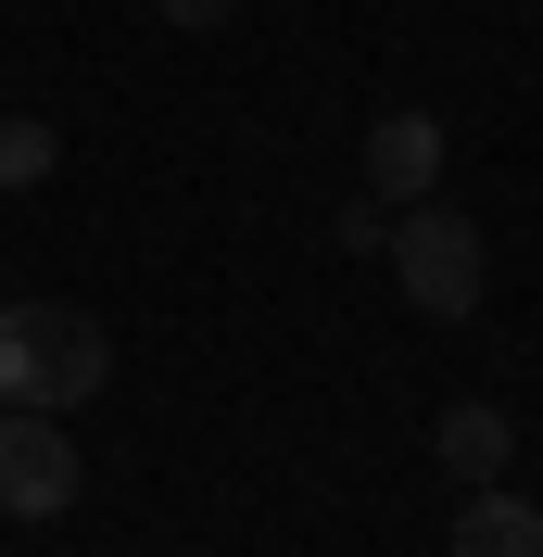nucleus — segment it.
Returning <instances> with one entry per match:
<instances>
[{
    "label": "nucleus",
    "instance_id": "5",
    "mask_svg": "<svg viewBox=\"0 0 543 557\" xmlns=\"http://www.w3.org/2000/svg\"><path fill=\"white\" fill-rule=\"evenodd\" d=\"M442 557H543V507L506 482H468V507L442 520Z\"/></svg>",
    "mask_w": 543,
    "mask_h": 557
},
{
    "label": "nucleus",
    "instance_id": "1",
    "mask_svg": "<svg viewBox=\"0 0 543 557\" xmlns=\"http://www.w3.org/2000/svg\"><path fill=\"white\" fill-rule=\"evenodd\" d=\"M102 381H114V330L89 305H0V406L76 418Z\"/></svg>",
    "mask_w": 543,
    "mask_h": 557
},
{
    "label": "nucleus",
    "instance_id": "9",
    "mask_svg": "<svg viewBox=\"0 0 543 557\" xmlns=\"http://www.w3.org/2000/svg\"><path fill=\"white\" fill-rule=\"evenodd\" d=\"M152 13H165V26H190V38H203V26H240V0H152Z\"/></svg>",
    "mask_w": 543,
    "mask_h": 557
},
{
    "label": "nucleus",
    "instance_id": "4",
    "mask_svg": "<svg viewBox=\"0 0 543 557\" xmlns=\"http://www.w3.org/2000/svg\"><path fill=\"white\" fill-rule=\"evenodd\" d=\"M430 190H442V114L392 102L367 127V203H430Z\"/></svg>",
    "mask_w": 543,
    "mask_h": 557
},
{
    "label": "nucleus",
    "instance_id": "3",
    "mask_svg": "<svg viewBox=\"0 0 543 557\" xmlns=\"http://www.w3.org/2000/svg\"><path fill=\"white\" fill-rule=\"evenodd\" d=\"M89 494V469H76V431L51 406H0V520H26V532H51Z\"/></svg>",
    "mask_w": 543,
    "mask_h": 557
},
{
    "label": "nucleus",
    "instance_id": "7",
    "mask_svg": "<svg viewBox=\"0 0 543 557\" xmlns=\"http://www.w3.org/2000/svg\"><path fill=\"white\" fill-rule=\"evenodd\" d=\"M51 165H64V127L51 114H0V190H38Z\"/></svg>",
    "mask_w": 543,
    "mask_h": 557
},
{
    "label": "nucleus",
    "instance_id": "8",
    "mask_svg": "<svg viewBox=\"0 0 543 557\" xmlns=\"http://www.w3.org/2000/svg\"><path fill=\"white\" fill-rule=\"evenodd\" d=\"M392 242V203H367V190H354V203H341V253H379Z\"/></svg>",
    "mask_w": 543,
    "mask_h": 557
},
{
    "label": "nucleus",
    "instance_id": "6",
    "mask_svg": "<svg viewBox=\"0 0 543 557\" xmlns=\"http://www.w3.org/2000/svg\"><path fill=\"white\" fill-rule=\"evenodd\" d=\"M430 456L455 469V482H506V456H518V418L493 406V393H455V406H442V431H430Z\"/></svg>",
    "mask_w": 543,
    "mask_h": 557
},
{
    "label": "nucleus",
    "instance_id": "2",
    "mask_svg": "<svg viewBox=\"0 0 543 557\" xmlns=\"http://www.w3.org/2000/svg\"><path fill=\"white\" fill-rule=\"evenodd\" d=\"M379 253H392V292H405L417 317H442V330L480 317V292H493V253H480V228L442 203V190L430 203H392V242Z\"/></svg>",
    "mask_w": 543,
    "mask_h": 557
}]
</instances>
